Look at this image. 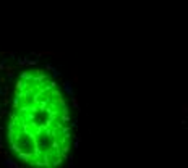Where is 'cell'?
I'll list each match as a JSON object with an SVG mask.
<instances>
[{
  "instance_id": "obj_1",
  "label": "cell",
  "mask_w": 188,
  "mask_h": 168,
  "mask_svg": "<svg viewBox=\"0 0 188 168\" xmlns=\"http://www.w3.org/2000/svg\"><path fill=\"white\" fill-rule=\"evenodd\" d=\"M185 112H188V107H185Z\"/></svg>"
}]
</instances>
